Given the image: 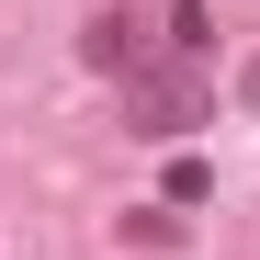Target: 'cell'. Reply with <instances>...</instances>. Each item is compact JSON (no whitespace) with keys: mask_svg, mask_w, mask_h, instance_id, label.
Returning <instances> with one entry per match:
<instances>
[{"mask_svg":"<svg viewBox=\"0 0 260 260\" xmlns=\"http://www.w3.org/2000/svg\"><path fill=\"white\" fill-rule=\"evenodd\" d=\"M124 113H136V136H192L204 124V68H136L124 79Z\"/></svg>","mask_w":260,"mask_h":260,"instance_id":"1","label":"cell"},{"mask_svg":"<svg viewBox=\"0 0 260 260\" xmlns=\"http://www.w3.org/2000/svg\"><path fill=\"white\" fill-rule=\"evenodd\" d=\"M79 57H91V68H124V79H136V68H147V46H136V12H91Z\"/></svg>","mask_w":260,"mask_h":260,"instance_id":"2","label":"cell"},{"mask_svg":"<svg viewBox=\"0 0 260 260\" xmlns=\"http://www.w3.org/2000/svg\"><path fill=\"white\" fill-rule=\"evenodd\" d=\"M249 102H260V68H249Z\"/></svg>","mask_w":260,"mask_h":260,"instance_id":"3","label":"cell"}]
</instances>
